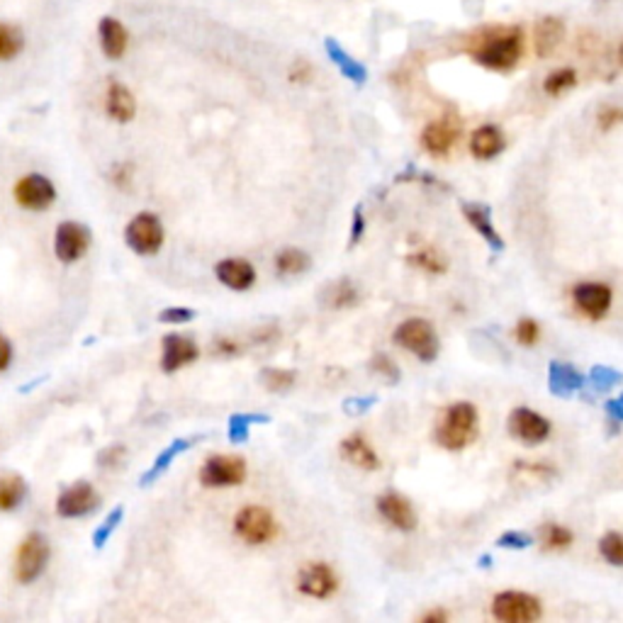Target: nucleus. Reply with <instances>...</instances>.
I'll use <instances>...</instances> for the list:
<instances>
[{
	"label": "nucleus",
	"mask_w": 623,
	"mask_h": 623,
	"mask_svg": "<svg viewBox=\"0 0 623 623\" xmlns=\"http://www.w3.org/2000/svg\"><path fill=\"white\" fill-rule=\"evenodd\" d=\"M514 336H516V341H519L521 346H533L538 341V336H541V326H538L533 319H521V322L516 324V329H514Z\"/></svg>",
	"instance_id": "obj_41"
},
{
	"label": "nucleus",
	"mask_w": 623,
	"mask_h": 623,
	"mask_svg": "<svg viewBox=\"0 0 623 623\" xmlns=\"http://www.w3.org/2000/svg\"><path fill=\"white\" fill-rule=\"evenodd\" d=\"M375 402H378L375 397H365V400H346V411L348 414H363V411L371 410Z\"/></svg>",
	"instance_id": "obj_48"
},
{
	"label": "nucleus",
	"mask_w": 623,
	"mask_h": 623,
	"mask_svg": "<svg viewBox=\"0 0 623 623\" xmlns=\"http://www.w3.org/2000/svg\"><path fill=\"white\" fill-rule=\"evenodd\" d=\"M341 453L346 458L348 463L361 470H378L380 467V458L378 453L373 450V446L365 441L361 434L348 436L346 441L341 443Z\"/></svg>",
	"instance_id": "obj_26"
},
{
	"label": "nucleus",
	"mask_w": 623,
	"mask_h": 623,
	"mask_svg": "<svg viewBox=\"0 0 623 623\" xmlns=\"http://www.w3.org/2000/svg\"><path fill=\"white\" fill-rule=\"evenodd\" d=\"M477 436V410L470 402L450 404L436 426V441L446 450H463Z\"/></svg>",
	"instance_id": "obj_2"
},
{
	"label": "nucleus",
	"mask_w": 623,
	"mask_h": 623,
	"mask_svg": "<svg viewBox=\"0 0 623 623\" xmlns=\"http://www.w3.org/2000/svg\"><path fill=\"white\" fill-rule=\"evenodd\" d=\"M105 110H108L110 119H115L119 125L132 122L137 115V103L132 90L122 86V83H118V80H112L110 86H108V95H105Z\"/></svg>",
	"instance_id": "obj_22"
},
{
	"label": "nucleus",
	"mask_w": 623,
	"mask_h": 623,
	"mask_svg": "<svg viewBox=\"0 0 623 623\" xmlns=\"http://www.w3.org/2000/svg\"><path fill=\"white\" fill-rule=\"evenodd\" d=\"M482 568H487V565H489V555H482Z\"/></svg>",
	"instance_id": "obj_52"
},
{
	"label": "nucleus",
	"mask_w": 623,
	"mask_h": 623,
	"mask_svg": "<svg viewBox=\"0 0 623 623\" xmlns=\"http://www.w3.org/2000/svg\"><path fill=\"white\" fill-rule=\"evenodd\" d=\"M410 263L411 266H417V269L426 270V273H434V276H441V273H446V260H443L436 251H431V249L410 253Z\"/></svg>",
	"instance_id": "obj_38"
},
{
	"label": "nucleus",
	"mask_w": 623,
	"mask_h": 623,
	"mask_svg": "<svg viewBox=\"0 0 623 623\" xmlns=\"http://www.w3.org/2000/svg\"><path fill=\"white\" fill-rule=\"evenodd\" d=\"M526 49L521 27H492L482 32L477 47L470 49V54L480 66L489 71H512L521 61Z\"/></svg>",
	"instance_id": "obj_1"
},
{
	"label": "nucleus",
	"mask_w": 623,
	"mask_h": 623,
	"mask_svg": "<svg viewBox=\"0 0 623 623\" xmlns=\"http://www.w3.org/2000/svg\"><path fill=\"white\" fill-rule=\"evenodd\" d=\"M577 86V71L575 69H570V66H562V69H558V71H552L545 76L543 80V90L548 95H562L568 93L570 88Z\"/></svg>",
	"instance_id": "obj_32"
},
{
	"label": "nucleus",
	"mask_w": 623,
	"mask_h": 623,
	"mask_svg": "<svg viewBox=\"0 0 623 623\" xmlns=\"http://www.w3.org/2000/svg\"><path fill=\"white\" fill-rule=\"evenodd\" d=\"M297 590L312 599H326L339 590V577L334 575V570L324 562H309L307 568L300 570Z\"/></svg>",
	"instance_id": "obj_14"
},
{
	"label": "nucleus",
	"mask_w": 623,
	"mask_h": 623,
	"mask_svg": "<svg viewBox=\"0 0 623 623\" xmlns=\"http://www.w3.org/2000/svg\"><path fill=\"white\" fill-rule=\"evenodd\" d=\"M100 506V495L95 492L93 482L79 480L63 489L56 499V514L61 519H83Z\"/></svg>",
	"instance_id": "obj_11"
},
{
	"label": "nucleus",
	"mask_w": 623,
	"mask_h": 623,
	"mask_svg": "<svg viewBox=\"0 0 623 623\" xmlns=\"http://www.w3.org/2000/svg\"><path fill=\"white\" fill-rule=\"evenodd\" d=\"M371 368L378 373V375H385L390 382H397V380H400V368H397V365L392 363V358H387V355H375Z\"/></svg>",
	"instance_id": "obj_43"
},
{
	"label": "nucleus",
	"mask_w": 623,
	"mask_h": 623,
	"mask_svg": "<svg viewBox=\"0 0 623 623\" xmlns=\"http://www.w3.org/2000/svg\"><path fill=\"white\" fill-rule=\"evenodd\" d=\"M621 119H623V110H618V108H607V110L599 112L601 129H611V127L618 125Z\"/></svg>",
	"instance_id": "obj_47"
},
{
	"label": "nucleus",
	"mask_w": 623,
	"mask_h": 623,
	"mask_svg": "<svg viewBox=\"0 0 623 623\" xmlns=\"http://www.w3.org/2000/svg\"><path fill=\"white\" fill-rule=\"evenodd\" d=\"M98 34H100V47L108 59H122L129 44V34H127L125 24L115 20V17H103L98 24Z\"/></svg>",
	"instance_id": "obj_24"
},
{
	"label": "nucleus",
	"mask_w": 623,
	"mask_h": 623,
	"mask_svg": "<svg viewBox=\"0 0 623 623\" xmlns=\"http://www.w3.org/2000/svg\"><path fill=\"white\" fill-rule=\"evenodd\" d=\"M446 618H448V616H446V611H431V614H426L421 621L424 623H443Z\"/></svg>",
	"instance_id": "obj_51"
},
{
	"label": "nucleus",
	"mask_w": 623,
	"mask_h": 623,
	"mask_svg": "<svg viewBox=\"0 0 623 623\" xmlns=\"http://www.w3.org/2000/svg\"><path fill=\"white\" fill-rule=\"evenodd\" d=\"M27 497V482L20 475H0V512H15Z\"/></svg>",
	"instance_id": "obj_28"
},
{
	"label": "nucleus",
	"mask_w": 623,
	"mask_h": 623,
	"mask_svg": "<svg viewBox=\"0 0 623 623\" xmlns=\"http://www.w3.org/2000/svg\"><path fill=\"white\" fill-rule=\"evenodd\" d=\"M548 387H551L552 395L572 397L577 390H582L584 387V375L580 371H575L572 365L552 361V363L548 365Z\"/></svg>",
	"instance_id": "obj_23"
},
{
	"label": "nucleus",
	"mask_w": 623,
	"mask_h": 623,
	"mask_svg": "<svg viewBox=\"0 0 623 623\" xmlns=\"http://www.w3.org/2000/svg\"><path fill=\"white\" fill-rule=\"evenodd\" d=\"M363 229H365L363 210H361V207H355V210H354V224H351V241H348V244H351V246L358 244V241H361V237H363Z\"/></svg>",
	"instance_id": "obj_45"
},
{
	"label": "nucleus",
	"mask_w": 623,
	"mask_h": 623,
	"mask_svg": "<svg viewBox=\"0 0 623 623\" xmlns=\"http://www.w3.org/2000/svg\"><path fill=\"white\" fill-rule=\"evenodd\" d=\"M269 421L270 417H266V414H234V417H229V441L246 443L253 424H269Z\"/></svg>",
	"instance_id": "obj_30"
},
{
	"label": "nucleus",
	"mask_w": 623,
	"mask_h": 623,
	"mask_svg": "<svg viewBox=\"0 0 623 623\" xmlns=\"http://www.w3.org/2000/svg\"><path fill=\"white\" fill-rule=\"evenodd\" d=\"M15 203L27 212H44L54 205L56 188L44 174H27L15 183Z\"/></svg>",
	"instance_id": "obj_9"
},
{
	"label": "nucleus",
	"mask_w": 623,
	"mask_h": 623,
	"mask_svg": "<svg viewBox=\"0 0 623 623\" xmlns=\"http://www.w3.org/2000/svg\"><path fill=\"white\" fill-rule=\"evenodd\" d=\"M378 512L385 516L387 524H392L400 531H414L417 526V514L410 502L397 492H387L378 499Z\"/></svg>",
	"instance_id": "obj_18"
},
{
	"label": "nucleus",
	"mask_w": 623,
	"mask_h": 623,
	"mask_svg": "<svg viewBox=\"0 0 623 623\" xmlns=\"http://www.w3.org/2000/svg\"><path fill=\"white\" fill-rule=\"evenodd\" d=\"M492 614L502 623H531L541 618V599L526 592H502L492 601Z\"/></svg>",
	"instance_id": "obj_8"
},
{
	"label": "nucleus",
	"mask_w": 623,
	"mask_h": 623,
	"mask_svg": "<svg viewBox=\"0 0 623 623\" xmlns=\"http://www.w3.org/2000/svg\"><path fill=\"white\" fill-rule=\"evenodd\" d=\"M190 443H193V441H190V439H175V441L168 443L166 448L158 453L156 460L151 463L149 470H146V473L142 475V480H139V485H142V487H149V485H154V482H156L158 477H161V475L166 473L168 467H171V463H174L175 458H178V456H181V453H185V450L190 448Z\"/></svg>",
	"instance_id": "obj_27"
},
{
	"label": "nucleus",
	"mask_w": 623,
	"mask_h": 623,
	"mask_svg": "<svg viewBox=\"0 0 623 623\" xmlns=\"http://www.w3.org/2000/svg\"><path fill=\"white\" fill-rule=\"evenodd\" d=\"M590 380L594 382V387L599 392H607L614 385H621L623 382V373L614 371V368H607V365H594L592 373H590Z\"/></svg>",
	"instance_id": "obj_39"
},
{
	"label": "nucleus",
	"mask_w": 623,
	"mask_h": 623,
	"mask_svg": "<svg viewBox=\"0 0 623 623\" xmlns=\"http://www.w3.org/2000/svg\"><path fill=\"white\" fill-rule=\"evenodd\" d=\"M214 276L224 288L234 292H246L256 283V269L244 259H224L214 266Z\"/></svg>",
	"instance_id": "obj_16"
},
{
	"label": "nucleus",
	"mask_w": 623,
	"mask_h": 623,
	"mask_svg": "<svg viewBox=\"0 0 623 623\" xmlns=\"http://www.w3.org/2000/svg\"><path fill=\"white\" fill-rule=\"evenodd\" d=\"M358 302V290L354 288L351 280H339L329 288V305L334 309H344V307H354Z\"/></svg>",
	"instance_id": "obj_34"
},
{
	"label": "nucleus",
	"mask_w": 623,
	"mask_h": 623,
	"mask_svg": "<svg viewBox=\"0 0 623 623\" xmlns=\"http://www.w3.org/2000/svg\"><path fill=\"white\" fill-rule=\"evenodd\" d=\"M122 516H125V509L122 506H118V509H112L108 516H105V521L95 529L93 533V548L95 551H100V548H105V543L110 541V536L118 531V526L122 524Z\"/></svg>",
	"instance_id": "obj_35"
},
{
	"label": "nucleus",
	"mask_w": 623,
	"mask_h": 623,
	"mask_svg": "<svg viewBox=\"0 0 623 623\" xmlns=\"http://www.w3.org/2000/svg\"><path fill=\"white\" fill-rule=\"evenodd\" d=\"M260 382L269 387L270 392H285L295 385V373L283 371V368H263Z\"/></svg>",
	"instance_id": "obj_36"
},
{
	"label": "nucleus",
	"mask_w": 623,
	"mask_h": 623,
	"mask_svg": "<svg viewBox=\"0 0 623 623\" xmlns=\"http://www.w3.org/2000/svg\"><path fill=\"white\" fill-rule=\"evenodd\" d=\"M395 344H400L402 348H407L410 354H414L419 361L424 363H431L439 358V339H436V332L431 324L426 319H407L395 329Z\"/></svg>",
	"instance_id": "obj_4"
},
{
	"label": "nucleus",
	"mask_w": 623,
	"mask_h": 623,
	"mask_svg": "<svg viewBox=\"0 0 623 623\" xmlns=\"http://www.w3.org/2000/svg\"><path fill=\"white\" fill-rule=\"evenodd\" d=\"M506 426H509V434L514 439H519L521 443H529V446L543 443L551 436V421L536 411H531L529 407H516L509 414Z\"/></svg>",
	"instance_id": "obj_12"
},
{
	"label": "nucleus",
	"mask_w": 623,
	"mask_h": 623,
	"mask_svg": "<svg viewBox=\"0 0 623 623\" xmlns=\"http://www.w3.org/2000/svg\"><path fill=\"white\" fill-rule=\"evenodd\" d=\"M463 214L466 220L473 224V229L480 234L492 251H505V239L499 237V231L492 224V212H489L487 205H480V203H466L463 205Z\"/></svg>",
	"instance_id": "obj_21"
},
{
	"label": "nucleus",
	"mask_w": 623,
	"mask_h": 623,
	"mask_svg": "<svg viewBox=\"0 0 623 623\" xmlns=\"http://www.w3.org/2000/svg\"><path fill=\"white\" fill-rule=\"evenodd\" d=\"M324 49H326L329 61H332L334 66L341 71V76L351 80L354 86H363L365 80H368V69H365L361 61H355L354 56L348 54L346 49L341 47L339 42L332 40V37H326V40H324Z\"/></svg>",
	"instance_id": "obj_20"
},
{
	"label": "nucleus",
	"mask_w": 623,
	"mask_h": 623,
	"mask_svg": "<svg viewBox=\"0 0 623 623\" xmlns=\"http://www.w3.org/2000/svg\"><path fill=\"white\" fill-rule=\"evenodd\" d=\"M13 363V344L5 334L0 332V373H5Z\"/></svg>",
	"instance_id": "obj_46"
},
{
	"label": "nucleus",
	"mask_w": 623,
	"mask_h": 623,
	"mask_svg": "<svg viewBox=\"0 0 623 623\" xmlns=\"http://www.w3.org/2000/svg\"><path fill=\"white\" fill-rule=\"evenodd\" d=\"M90 229L79 222H61L54 231V256L66 266L80 260L90 249Z\"/></svg>",
	"instance_id": "obj_10"
},
{
	"label": "nucleus",
	"mask_w": 623,
	"mask_h": 623,
	"mask_svg": "<svg viewBox=\"0 0 623 623\" xmlns=\"http://www.w3.org/2000/svg\"><path fill=\"white\" fill-rule=\"evenodd\" d=\"M458 135H460V122L453 118H441L429 122L421 132V144L429 154L434 156H443L453 149Z\"/></svg>",
	"instance_id": "obj_15"
},
{
	"label": "nucleus",
	"mask_w": 623,
	"mask_h": 623,
	"mask_svg": "<svg viewBox=\"0 0 623 623\" xmlns=\"http://www.w3.org/2000/svg\"><path fill=\"white\" fill-rule=\"evenodd\" d=\"M24 47L23 32L15 24L0 23V61H13Z\"/></svg>",
	"instance_id": "obj_31"
},
{
	"label": "nucleus",
	"mask_w": 623,
	"mask_h": 623,
	"mask_svg": "<svg viewBox=\"0 0 623 623\" xmlns=\"http://www.w3.org/2000/svg\"><path fill=\"white\" fill-rule=\"evenodd\" d=\"M217 351L220 354H227V355H231V354H239V344L237 341H231V339H217Z\"/></svg>",
	"instance_id": "obj_50"
},
{
	"label": "nucleus",
	"mask_w": 623,
	"mask_h": 623,
	"mask_svg": "<svg viewBox=\"0 0 623 623\" xmlns=\"http://www.w3.org/2000/svg\"><path fill=\"white\" fill-rule=\"evenodd\" d=\"M499 548H509V551H526L529 545H533V536L526 531H506L497 538Z\"/></svg>",
	"instance_id": "obj_40"
},
{
	"label": "nucleus",
	"mask_w": 623,
	"mask_h": 623,
	"mask_svg": "<svg viewBox=\"0 0 623 623\" xmlns=\"http://www.w3.org/2000/svg\"><path fill=\"white\" fill-rule=\"evenodd\" d=\"M470 151L480 161H489V158L502 154L505 151V135H502V129L495 125H482L480 129H475L473 137H470Z\"/></svg>",
	"instance_id": "obj_25"
},
{
	"label": "nucleus",
	"mask_w": 623,
	"mask_h": 623,
	"mask_svg": "<svg viewBox=\"0 0 623 623\" xmlns=\"http://www.w3.org/2000/svg\"><path fill=\"white\" fill-rule=\"evenodd\" d=\"M125 458H127L125 446H110V448H105L103 453H100L98 460H100V466L115 470V467H119L122 463H125Z\"/></svg>",
	"instance_id": "obj_44"
},
{
	"label": "nucleus",
	"mask_w": 623,
	"mask_h": 623,
	"mask_svg": "<svg viewBox=\"0 0 623 623\" xmlns=\"http://www.w3.org/2000/svg\"><path fill=\"white\" fill-rule=\"evenodd\" d=\"M618 61L623 63V42H621V47H618Z\"/></svg>",
	"instance_id": "obj_53"
},
{
	"label": "nucleus",
	"mask_w": 623,
	"mask_h": 623,
	"mask_svg": "<svg viewBox=\"0 0 623 623\" xmlns=\"http://www.w3.org/2000/svg\"><path fill=\"white\" fill-rule=\"evenodd\" d=\"M195 319V309L190 307H166L158 312L161 324H188Z\"/></svg>",
	"instance_id": "obj_42"
},
{
	"label": "nucleus",
	"mask_w": 623,
	"mask_h": 623,
	"mask_svg": "<svg viewBox=\"0 0 623 623\" xmlns=\"http://www.w3.org/2000/svg\"><path fill=\"white\" fill-rule=\"evenodd\" d=\"M246 480V460L241 456H212L207 458L200 470L203 487H237Z\"/></svg>",
	"instance_id": "obj_7"
},
{
	"label": "nucleus",
	"mask_w": 623,
	"mask_h": 623,
	"mask_svg": "<svg viewBox=\"0 0 623 623\" xmlns=\"http://www.w3.org/2000/svg\"><path fill=\"white\" fill-rule=\"evenodd\" d=\"M575 302L582 315L601 319L611 307V288L604 283H582L575 288Z\"/></svg>",
	"instance_id": "obj_17"
},
{
	"label": "nucleus",
	"mask_w": 623,
	"mask_h": 623,
	"mask_svg": "<svg viewBox=\"0 0 623 623\" xmlns=\"http://www.w3.org/2000/svg\"><path fill=\"white\" fill-rule=\"evenodd\" d=\"M599 552L607 562H611L616 568H623V533L609 531L607 536L599 541Z\"/></svg>",
	"instance_id": "obj_37"
},
{
	"label": "nucleus",
	"mask_w": 623,
	"mask_h": 623,
	"mask_svg": "<svg viewBox=\"0 0 623 623\" xmlns=\"http://www.w3.org/2000/svg\"><path fill=\"white\" fill-rule=\"evenodd\" d=\"M541 538H543V545L548 551H562L572 543V531L561 526V524H543L541 529Z\"/></svg>",
	"instance_id": "obj_33"
},
{
	"label": "nucleus",
	"mask_w": 623,
	"mask_h": 623,
	"mask_svg": "<svg viewBox=\"0 0 623 623\" xmlns=\"http://www.w3.org/2000/svg\"><path fill=\"white\" fill-rule=\"evenodd\" d=\"M312 259L302 249H283L276 253V270L280 276H300L309 270Z\"/></svg>",
	"instance_id": "obj_29"
},
{
	"label": "nucleus",
	"mask_w": 623,
	"mask_h": 623,
	"mask_svg": "<svg viewBox=\"0 0 623 623\" xmlns=\"http://www.w3.org/2000/svg\"><path fill=\"white\" fill-rule=\"evenodd\" d=\"M164 239H166L164 224L158 220V214L154 212H139L125 227L127 246L139 256H154V253L161 251Z\"/></svg>",
	"instance_id": "obj_5"
},
{
	"label": "nucleus",
	"mask_w": 623,
	"mask_h": 623,
	"mask_svg": "<svg viewBox=\"0 0 623 623\" xmlns=\"http://www.w3.org/2000/svg\"><path fill=\"white\" fill-rule=\"evenodd\" d=\"M234 533H237L244 543L263 545L276 538L278 524L269 509L249 505L234 516Z\"/></svg>",
	"instance_id": "obj_6"
},
{
	"label": "nucleus",
	"mask_w": 623,
	"mask_h": 623,
	"mask_svg": "<svg viewBox=\"0 0 623 623\" xmlns=\"http://www.w3.org/2000/svg\"><path fill=\"white\" fill-rule=\"evenodd\" d=\"M565 34H568V30H565V23H562L561 17H541L536 27H533V47H536V54L541 59L551 56L565 42Z\"/></svg>",
	"instance_id": "obj_19"
},
{
	"label": "nucleus",
	"mask_w": 623,
	"mask_h": 623,
	"mask_svg": "<svg viewBox=\"0 0 623 623\" xmlns=\"http://www.w3.org/2000/svg\"><path fill=\"white\" fill-rule=\"evenodd\" d=\"M607 411L609 417H614L616 421H623V395H618L616 400H609Z\"/></svg>",
	"instance_id": "obj_49"
},
{
	"label": "nucleus",
	"mask_w": 623,
	"mask_h": 623,
	"mask_svg": "<svg viewBox=\"0 0 623 623\" xmlns=\"http://www.w3.org/2000/svg\"><path fill=\"white\" fill-rule=\"evenodd\" d=\"M200 355L198 344L183 334H168L161 341V371L178 373L185 365L195 363Z\"/></svg>",
	"instance_id": "obj_13"
},
{
	"label": "nucleus",
	"mask_w": 623,
	"mask_h": 623,
	"mask_svg": "<svg viewBox=\"0 0 623 623\" xmlns=\"http://www.w3.org/2000/svg\"><path fill=\"white\" fill-rule=\"evenodd\" d=\"M52 558V545H49L47 536L40 531L27 533L15 555V580L20 584H32L34 580H40L44 575V570Z\"/></svg>",
	"instance_id": "obj_3"
}]
</instances>
